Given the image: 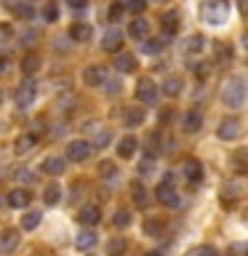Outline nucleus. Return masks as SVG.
Wrapping results in <instances>:
<instances>
[{"mask_svg":"<svg viewBox=\"0 0 248 256\" xmlns=\"http://www.w3.org/2000/svg\"><path fill=\"white\" fill-rule=\"evenodd\" d=\"M222 102L227 104L230 110H238L240 104L246 102V80L240 78V75H232L224 80V86H222Z\"/></svg>","mask_w":248,"mask_h":256,"instance_id":"f257e3e1","label":"nucleus"},{"mask_svg":"<svg viewBox=\"0 0 248 256\" xmlns=\"http://www.w3.org/2000/svg\"><path fill=\"white\" fill-rule=\"evenodd\" d=\"M230 14V3L227 0H206L203 3V22L208 24H224Z\"/></svg>","mask_w":248,"mask_h":256,"instance_id":"f03ea898","label":"nucleus"},{"mask_svg":"<svg viewBox=\"0 0 248 256\" xmlns=\"http://www.w3.org/2000/svg\"><path fill=\"white\" fill-rule=\"evenodd\" d=\"M171 182H174V176L168 174L166 179L158 184V190H155V198H158L163 206H168V208H176V206H179V192H176V187H174Z\"/></svg>","mask_w":248,"mask_h":256,"instance_id":"7ed1b4c3","label":"nucleus"},{"mask_svg":"<svg viewBox=\"0 0 248 256\" xmlns=\"http://www.w3.org/2000/svg\"><path fill=\"white\" fill-rule=\"evenodd\" d=\"M16 107L19 110H27V107H32L35 104V99H38V86L32 83V80H24V83L16 88Z\"/></svg>","mask_w":248,"mask_h":256,"instance_id":"20e7f679","label":"nucleus"},{"mask_svg":"<svg viewBox=\"0 0 248 256\" xmlns=\"http://www.w3.org/2000/svg\"><path fill=\"white\" fill-rule=\"evenodd\" d=\"M91 152H94V144L86 142V139H72L67 144V158L72 163H83V160L91 158Z\"/></svg>","mask_w":248,"mask_h":256,"instance_id":"39448f33","label":"nucleus"},{"mask_svg":"<svg viewBox=\"0 0 248 256\" xmlns=\"http://www.w3.org/2000/svg\"><path fill=\"white\" fill-rule=\"evenodd\" d=\"M120 46H123V32H120L118 27H110L102 35V48L110 51V54H120Z\"/></svg>","mask_w":248,"mask_h":256,"instance_id":"423d86ee","label":"nucleus"},{"mask_svg":"<svg viewBox=\"0 0 248 256\" xmlns=\"http://www.w3.org/2000/svg\"><path fill=\"white\" fill-rule=\"evenodd\" d=\"M83 80H86V86L99 88V86L107 83V70H104L102 64H91V67H86V72H83Z\"/></svg>","mask_w":248,"mask_h":256,"instance_id":"0eeeda50","label":"nucleus"},{"mask_svg":"<svg viewBox=\"0 0 248 256\" xmlns=\"http://www.w3.org/2000/svg\"><path fill=\"white\" fill-rule=\"evenodd\" d=\"M216 136L224 142H232V139H238L240 136V120L238 118H227V120H222L219 128H216Z\"/></svg>","mask_w":248,"mask_h":256,"instance_id":"6e6552de","label":"nucleus"},{"mask_svg":"<svg viewBox=\"0 0 248 256\" xmlns=\"http://www.w3.org/2000/svg\"><path fill=\"white\" fill-rule=\"evenodd\" d=\"M182 174H184V179H187L192 187H195V184L203 179V166H200L195 158H187V160L182 163Z\"/></svg>","mask_w":248,"mask_h":256,"instance_id":"1a4fd4ad","label":"nucleus"},{"mask_svg":"<svg viewBox=\"0 0 248 256\" xmlns=\"http://www.w3.org/2000/svg\"><path fill=\"white\" fill-rule=\"evenodd\" d=\"M155 96H158V86L152 83L150 78H142L139 86H136V99L144 102V104H152V102H155Z\"/></svg>","mask_w":248,"mask_h":256,"instance_id":"9d476101","label":"nucleus"},{"mask_svg":"<svg viewBox=\"0 0 248 256\" xmlns=\"http://www.w3.org/2000/svg\"><path fill=\"white\" fill-rule=\"evenodd\" d=\"M64 168H67V160H64V158H56V155L46 158L43 163H40V171L48 174V176H59V174H64Z\"/></svg>","mask_w":248,"mask_h":256,"instance_id":"9b49d317","label":"nucleus"},{"mask_svg":"<svg viewBox=\"0 0 248 256\" xmlns=\"http://www.w3.org/2000/svg\"><path fill=\"white\" fill-rule=\"evenodd\" d=\"M8 206H11V208H27L30 206V200H32V195H30V192L27 190H22V187H16V190H11V192H8Z\"/></svg>","mask_w":248,"mask_h":256,"instance_id":"f8f14e48","label":"nucleus"},{"mask_svg":"<svg viewBox=\"0 0 248 256\" xmlns=\"http://www.w3.org/2000/svg\"><path fill=\"white\" fill-rule=\"evenodd\" d=\"M19 246V232L16 230H3L0 232V254H11Z\"/></svg>","mask_w":248,"mask_h":256,"instance_id":"ddd939ff","label":"nucleus"},{"mask_svg":"<svg viewBox=\"0 0 248 256\" xmlns=\"http://www.w3.org/2000/svg\"><path fill=\"white\" fill-rule=\"evenodd\" d=\"M78 219H80V224H86V227H94V224H99V219H102L99 206H86V208H80Z\"/></svg>","mask_w":248,"mask_h":256,"instance_id":"4468645a","label":"nucleus"},{"mask_svg":"<svg viewBox=\"0 0 248 256\" xmlns=\"http://www.w3.org/2000/svg\"><path fill=\"white\" fill-rule=\"evenodd\" d=\"M91 35H94V30H91V24H86V22H78V24H72V27H70V38L78 40V43L91 40Z\"/></svg>","mask_w":248,"mask_h":256,"instance_id":"2eb2a0df","label":"nucleus"},{"mask_svg":"<svg viewBox=\"0 0 248 256\" xmlns=\"http://www.w3.org/2000/svg\"><path fill=\"white\" fill-rule=\"evenodd\" d=\"M35 134H22V136H16V142H14V152L16 155H27V152L35 147Z\"/></svg>","mask_w":248,"mask_h":256,"instance_id":"dca6fc26","label":"nucleus"},{"mask_svg":"<svg viewBox=\"0 0 248 256\" xmlns=\"http://www.w3.org/2000/svg\"><path fill=\"white\" fill-rule=\"evenodd\" d=\"M147 32H150V22L142 19V16H139V19H134L131 27H128V35H131L134 40H144V38H147Z\"/></svg>","mask_w":248,"mask_h":256,"instance_id":"f3484780","label":"nucleus"},{"mask_svg":"<svg viewBox=\"0 0 248 256\" xmlns=\"http://www.w3.org/2000/svg\"><path fill=\"white\" fill-rule=\"evenodd\" d=\"M184 131L187 134H198L200 131V126H203V115H200L198 110H192V112H187V115H184Z\"/></svg>","mask_w":248,"mask_h":256,"instance_id":"a211bd4d","label":"nucleus"},{"mask_svg":"<svg viewBox=\"0 0 248 256\" xmlns=\"http://www.w3.org/2000/svg\"><path fill=\"white\" fill-rule=\"evenodd\" d=\"M136 147H139V142H136L134 136H123V139L118 142V155L120 158H131L136 152Z\"/></svg>","mask_w":248,"mask_h":256,"instance_id":"6ab92c4d","label":"nucleus"},{"mask_svg":"<svg viewBox=\"0 0 248 256\" xmlns=\"http://www.w3.org/2000/svg\"><path fill=\"white\" fill-rule=\"evenodd\" d=\"M112 64H115V70H118V72H134L136 59H134V54H118Z\"/></svg>","mask_w":248,"mask_h":256,"instance_id":"aec40b11","label":"nucleus"},{"mask_svg":"<svg viewBox=\"0 0 248 256\" xmlns=\"http://www.w3.org/2000/svg\"><path fill=\"white\" fill-rule=\"evenodd\" d=\"M160 27H163L166 35H176V30H179V16H176V11L166 14L163 22H160Z\"/></svg>","mask_w":248,"mask_h":256,"instance_id":"412c9836","label":"nucleus"},{"mask_svg":"<svg viewBox=\"0 0 248 256\" xmlns=\"http://www.w3.org/2000/svg\"><path fill=\"white\" fill-rule=\"evenodd\" d=\"M75 246L80 248V251H91V248L96 246V235L91 230H86V232H80L78 240H75Z\"/></svg>","mask_w":248,"mask_h":256,"instance_id":"4be33fe9","label":"nucleus"},{"mask_svg":"<svg viewBox=\"0 0 248 256\" xmlns=\"http://www.w3.org/2000/svg\"><path fill=\"white\" fill-rule=\"evenodd\" d=\"M131 198H134V203L136 206H147V190H144V184L142 182H134L131 184Z\"/></svg>","mask_w":248,"mask_h":256,"instance_id":"5701e85b","label":"nucleus"},{"mask_svg":"<svg viewBox=\"0 0 248 256\" xmlns=\"http://www.w3.org/2000/svg\"><path fill=\"white\" fill-rule=\"evenodd\" d=\"M144 123V110L142 107H131L126 112V126L134 128V126H142Z\"/></svg>","mask_w":248,"mask_h":256,"instance_id":"b1692460","label":"nucleus"},{"mask_svg":"<svg viewBox=\"0 0 248 256\" xmlns=\"http://www.w3.org/2000/svg\"><path fill=\"white\" fill-rule=\"evenodd\" d=\"M126 248H128L126 238H112L110 243H107V254H110V256H123Z\"/></svg>","mask_w":248,"mask_h":256,"instance_id":"393cba45","label":"nucleus"},{"mask_svg":"<svg viewBox=\"0 0 248 256\" xmlns=\"http://www.w3.org/2000/svg\"><path fill=\"white\" fill-rule=\"evenodd\" d=\"M203 43H206L203 35H190L187 43H184V51H187V54H200V51H203Z\"/></svg>","mask_w":248,"mask_h":256,"instance_id":"a878e982","label":"nucleus"},{"mask_svg":"<svg viewBox=\"0 0 248 256\" xmlns=\"http://www.w3.org/2000/svg\"><path fill=\"white\" fill-rule=\"evenodd\" d=\"M59 198H62V187H59V184H48L46 192H43V200L48 206H56V203H59Z\"/></svg>","mask_w":248,"mask_h":256,"instance_id":"bb28decb","label":"nucleus"},{"mask_svg":"<svg viewBox=\"0 0 248 256\" xmlns=\"http://www.w3.org/2000/svg\"><path fill=\"white\" fill-rule=\"evenodd\" d=\"M144 235L160 238V235H163V222H160V219H147V222H144Z\"/></svg>","mask_w":248,"mask_h":256,"instance_id":"cd10ccee","label":"nucleus"},{"mask_svg":"<svg viewBox=\"0 0 248 256\" xmlns=\"http://www.w3.org/2000/svg\"><path fill=\"white\" fill-rule=\"evenodd\" d=\"M40 219H43V214H40V211H27L22 216V227L24 230H35L40 224Z\"/></svg>","mask_w":248,"mask_h":256,"instance_id":"c85d7f7f","label":"nucleus"},{"mask_svg":"<svg viewBox=\"0 0 248 256\" xmlns=\"http://www.w3.org/2000/svg\"><path fill=\"white\" fill-rule=\"evenodd\" d=\"M40 67V59H38V54H27L24 56V62H22V70H24V75H32V72H38Z\"/></svg>","mask_w":248,"mask_h":256,"instance_id":"c756f323","label":"nucleus"},{"mask_svg":"<svg viewBox=\"0 0 248 256\" xmlns=\"http://www.w3.org/2000/svg\"><path fill=\"white\" fill-rule=\"evenodd\" d=\"M232 166H235V171H238V174H248V150L238 152V155L232 158Z\"/></svg>","mask_w":248,"mask_h":256,"instance_id":"7c9ffc66","label":"nucleus"},{"mask_svg":"<svg viewBox=\"0 0 248 256\" xmlns=\"http://www.w3.org/2000/svg\"><path fill=\"white\" fill-rule=\"evenodd\" d=\"M179 91H182V80H179V78H166L163 94H166V96H176Z\"/></svg>","mask_w":248,"mask_h":256,"instance_id":"2f4dec72","label":"nucleus"},{"mask_svg":"<svg viewBox=\"0 0 248 256\" xmlns=\"http://www.w3.org/2000/svg\"><path fill=\"white\" fill-rule=\"evenodd\" d=\"M91 144H94V147H107V144H110V131H107V128H96Z\"/></svg>","mask_w":248,"mask_h":256,"instance_id":"473e14b6","label":"nucleus"},{"mask_svg":"<svg viewBox=\"0 0 248 256\" xmlns=\"http://www.w3.org/2000/svg\"><path fill=\"white\" fill-rule=\"evenodd\" d=\"M216 59H219V64H227L232 59V48L227 43H219L216 46Z\"/></svg>","mask_w":248,"mask_h":256,"instance_id":"72a5a7b5","label":"nucleus"},{"mask_svg":"<svg viewBox=\"0 0 248 256\" xmlns=\"http://www.w3.org/2000/svg\"><path fill=\"white\" fill-rule=\"evenodd\" d=\"M152 171H155V155L142 158V163H139V174H152Z\"/></svg>","mask_w":248,"mask_h":256,"instance_id":"f704fd0d","label":"nucleus"},{"mask_svg":"<svg viewBox=\"0 0 248 256\" xmlns=\"http://www.w3.org/2000/svg\"><path fill=\"white\" fill-rule=\"evenodd\" d=\"M11 38H14V27H11L8 22H0V46L8 43Z\"/></svg>","mask_w":248,"mask_h":256,"instance_id":"c9c22d12","label":"nucleus"},{"mask_svg":"<svg viewBox=\"0 0 248 256\" xmlns=\"http://www.w3.org/2000/svg\"><path fill=\"white\" fill-rule=\"evenodd\" d=\"M123 11H126V6H123V3H112V6H110V11H107L110 22H120V16H123Z\"/></svg>","mask_w":248,"mask_h":256,"instance_id":"e433bc0d","label":"nucleus"},{"mask_svg":"<svg viewBox=\"0 0 248 256\" xmlns=\"http://www.w3.org/2000/svg\"><path fill=\"white\" fill-rule=\"evenodd\" d=\"M115 163H112V160H104V163H99V174L104 176V179H110V176H115Z\"/></svg>","mask_w":248,"mask_h":256,"instance_id":"4c0bfd02","label":"nucleus"},{"mask_svg":"<svg viewBox=\"0 0 248 256\" xmlns=\"http://www.w3.org/2000/svg\"><path fill=\"white\" fill-rule=\"evenodd\" d=\"M128 224H131V214H128L126 208H120L115 214V227H128Z\"/></svg>","mask_w":248,"mask_h":256,"instance_id":"58836bf2","label":"nucleus"},{"mask_svg":"<svg viewBox=\"0 0 248 256\" xmlns=\"http://www.w3.org/2000/svg\"><path fill=\"white\" fill-rule=\"evenodd\" d=\"M144 8H147V0H128L126 3V11H131V14H142Z\"/></svg>","mask_w":248,"mask_h":256,"instance_id":"ea45409f","label":"nucleus"},{"mask_svg":"<svg viewBox=\"0 0 248 256\" xmlns=\"http://www.w3.org/2000/svg\"><path fill=\"white\" fill-rule=\"evenodd\" d=\"M14 14L19 16V19H32V16H35V11H32L30 6H14Z\"/></svg>","mask_w":248,"mask_h":256,"instance_id":"a19ab883","label":"nucleus"},{"mask_svg":"<svg viewBox=\"0 0 248 256\" xmlns=\"http://www.w3.org/2000/svg\"><path fill=\"white\" fill-rule=\"evenodd\" d=\"M192 256H219V254H216L214 246H200V248H195V251H192Z\"/></svg>","mask_w":248,"mask_h":256,"instance_id":"79ce46f5","label":"nucleus"},{"mask_svg":"<svg viewBox=\"0 0 248 256\" xmlns=\"http://www.w3.org/2000/svg\"><path fill=\"white\" fill-rule=\"evenodd\" d=\"M142 48H144V54H158L160 48H163V43H160V40H147Z\"/></svg>","mask_w":248,"mask_h":256,"instance_id":"37998d69","label":"nucleus"},{"mask_svg":"<svg viewBox=\"0 0 248 256\" xmlns=\"http://www.w3.org/2000/svg\"><path fill=\"white\" fill-rule=\"evenodd\" d=\"M16 179H19V182H32V179H35V176H32L30 174V168H16Z\"/></svg>","mask_w":248,"mask_h":256,"instance_id":"c03bdc74","label":"nucleus"},{"mask_svg":"<svg viewBox=\"0 0 248 256\" xmlns=\"http://www.w3.org/2000/svg\"><path fill=\"white\" fill-rule=\"evenodd\" d=\"M43 16H46V22H56V16H59V11H56V6H46Z\"/></svg>","mask_w":248,"mask_h":256,"instance_id":"a18cd8bd","label":"nucleus"},{"mask_svg":"<svg viewBox=\"0 0 248 256\" xmlns=\"http://www.w3.org/2000/svg\"><path fill=\"white\" fill-rule=\"evenodd\" d=\"M235 195H238V187H235V184H227V190H224V200L230 203V200L235 198Z\"/></svg>","mask_w":248,"mask_h":256,"instance_id":"49530a36","label":"nucleus"},{"mask_svg":"<svg viewBox=\"0 0 248 256\" xmlns=\"http://www.w3.org/2000/svg\"><path fill=\"white\" fill-rule=\"evenodd\" d=\"M192 70H195V75H198V78H206V75H208V67H206V64H200V62H198Z\"/></svg>","mask_w":248,"mask_h":256,"instance_id":"de8ad7c7","label":"nucleus"},{"mask_svg":"<svg viewBox=\"0 0 248 256\" xmlns=\"http://www.w3.org/2000/svg\"><path fill=\"white\" fill-rule=\"evenodd\" d=\"M70 8H86V0H67Z\"/></svg>","mask_w":248,"mask_h":256,"instance_id":"09e8293b","label":"nucleus"},{"mask_svg":"<svg viewBox=\"0 0 248 256\" xmlns=\"http://www.w3.org/2000/svg\"><path fill=\"white\" fill-rule=\"evenodd\" d=\"M107 91H110V94H118V91H120V83H118V80H112V83L107 86Z\"/></svg>","mask_w":248,"mask_h":256,"instance_id":"8fccbe9b","label":"nucleus"},{"mask_svg":"<svg viewBox=\"0 0 248 256\" xmlns=\"http://www.w3.org/2000/svg\"><path fill=\"white\" fill-rule=\"evenodd\" d=\"M8 64H11V62H8V59H6V56H3V59H0V75H3V72L8 70Z\"/></svg>","mask_w":248,"mask_h":256,"instance_id":"3c124183","label":"nucleus"},{"mask_svg":"<svg viewBox=\"0 0 248 256\" xmlns=\"http://www.w3.org/2000/svg\"><path fill=\"white\" fill-rule=\"evenodd\" d=\"M238 6H240V11H248V0H238Z\"/></svg>","mask_w":248,"mask_h":256,"instance_id":"603ef678","label":"nucleus"},{"mask_svg":"<svg viewBox=\"0 0 248 256\" xmlns=\"http://www.w3.org/2000/svg\"><path fill=\"white\" fill-rule=\"evenodd\" d=\"M144 256H163V254H160V251H147Z\"/></svg>","mask_w":248,"mask_h":256,"instance_id":"864d4df0","label":"nucleus"},{"mask_svg":"<svg viewBox=\"0 0 248 256\" xmlns=\"http://www.w3.org/2000/svg\"><path fill=\"white\" fill-rule=\"evenodd\" d=\"M243 46L248 48V32H243Z\"/></svg>","mask_w":248,"mask_h":256,"instance_id":"5fc2aeb1","label":"nucleus"},{"mask_svg":"<svg viewBox=\"0 0 248 256\" xmlns=\"http://www.w3.org/2000/svg\"><path fill=\"white\" fill-rule=\"evenodd\" d=\"M155 3H166V0H155Z\"/></svg>","mask_w":248,"mask_h":256,"instance_id":"6e6d98bb","label":"nucleus"}]
</instances>
